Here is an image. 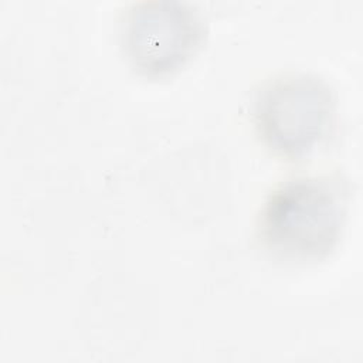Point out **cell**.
Segmentation results:
<instances>
[{
    "instance_id": "1",
    "label": "cell",
    "mask_w": 363,
    "mask_h": 363,
    "mask_svg": "<svg viewBox=\"0 0 363 363\" xmlns=\"http://www.w3.org/2000/svg\"><path fill=\"white\" fill-rule=\"evenodd\" d=\"M349 186L337 174H301L279 183L264 200L257 237L275 261L318 264L337 248L346 227Z\"/></svg>"
},
{
    "instance_id": "2",
    "label": "cell",
    "mask_w": 363,
    "mask_h": 363,
    "mask_svg": "<svg viewBox=\"0 0 363 363\" xmlns=\"http://www.w3.org/2000/svg\"><path fill=\"white\" fill-rule=\"evenodd\" d=\"M251 116L258 136L274 155L301 160L332 135L337 96L333 86L318 74L282 72L255 91Z\"/></svg>"
},
{
    "instance_id": "3",
    "label": "cell",
    "mask_w": 363,
    "mask_h": 363,
    "mask_svg": "<svg viewBox=\"0 0 363 363\" xmlns=\"http://www.w3.org/2000/svg\"><path fill=\"white\" fill-rule=\"evenodd\" d=\"M207 31L201 10L183 0L133 1L118 20L121 52L146 78H164L183 69L203 48Z\"/></svg>"
}]
</instances>
